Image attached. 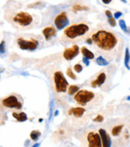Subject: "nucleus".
Wrapping results in <instances>:
<instances>
[{
  "label": "nucleus",
  "mask_w": 130,
  "mask_h": 147,
  "mask_svg": "<svg viewBox=\"0 0 130 147\" xmlns=\"http://www.w3.org/2000/svg\"><path fill=\"white\" fill-rule=\"evenodd\" d=\"M6 18L10 23L19 30H26L31 28L35 24L34 18L31 15L23 10L10 11L6 14Z\"/></svg>",
  "instance_id": "nucleus-3"
},
{
  "label": "nucleus",
  "mask_w": 130,
  "mask_h": 147,
  "mask_svg": "<svg viewBox=\"0 0 130 147\" xmlns=\"http://www.w3.org/2000/svg\"><path fill=\"white\" fill-rule=\"evenodd\" d=\"M110 72L109 69L103 70L101 72L97 73L90 82L91 86L93 88L108 86V85H109V81H110L111 75H112V74H110Z\"/></svg>",
  "instance_id": "nucleus-8"
},
{
  "label": "nucleus",
  "mask_w": 130,
  "mask_h": 147,
  "mask_svg": "<svg viewBox=\"0 0 130 147\" xmlns=\"http://www.w3.org/2000/svg\"><path fill=\"white\" fill-rule=\"evenodd\" d=\"M80 52V49L79 46L78 45H73V46L70 47V48H66L63 52V57L64 58L67 60V61H70L73 58H74L76 56H78Z\"/></svg>",
  "instance_id": "nucleus-12"
},
{
  "label": "nucleus",
  "mask_w": 130,
  "mask_h": 147,
  "mask_svg": "<svg viewBox=\"0 0 130 147\" xmlns=\"http://www.w3.org/2000/svg\"><path fill=\"white\" fill-rule=\"evenodd\" d=\"M97 64L100 66H106L108 64V62L106 61V59H105L102 56H100L99 58H97Z\"/></svg>",
  "instance_id": "nucleus-21"
},
{
  "label": "nucleus",
  "mask_w": 130,
  "mask_h": 147,
  "mask_svg": "<svg viewBox=\"0 0 130 147\" xmlns=\"http://www.w3.org/2000/svg\"><path fill=\"white\" fill-rule=\"evenodd\" d=\"M103 120H104V117L102 115H97V116L93 119V121L97 122H101Z\"/></svg>",
  "instance_id": "nucleus-24"
},
{
  "label": "nucleus",
  "mask_w": 130,
  "mask_h": 147,
  "mask_svg": "<svg viewBox=\"0 0 130 147\" xmlns=\"http://www.w3.org/2000/svg\"><path fill=\"white\" fill-rule=\"evenodd\" d=\"M128 50H127L126 51V60H125V64H126L127 67H128Z\"/></svg>",
  "instance_id": "nucleus-30"
},
{
  "label": "nucleus",
  "mask_w": 130,
  "mask_h": 147,
  "mask_svg": "<svg viewBox=\"0 0 130 147\" xmlns=\"http://www.w3.org/2000/svg\"><path fill=\"white\" fill-rule=\"evenodd\" d=\"M99 133H100L101 138L103 147H110L111 140H110V135L108 134V133L105 130H103V129H101L99 130Z\"/></svg>",
  "instance_id": "nucleus-13"
},
{
  "label": "nucleus",
  "mask_w": 130,
  "mask_h": 147,
  "mask_svg": "<svg viewBox=\"0 0 130 147\" xmlns=\"http://www.w3.org/2000/svg\"><path fill=\"white\" fill-rule=\"evenodd\" d=\"M42 34H43V35H44L46 40L49 41L53 36L56 35V30H55V29L53 28V27L49 26V27H46L44 30H42Z\"/></svg>",
  "instance_id": "nucleus-15"
},
{
  "label": "nucleus",
  "mask_w": 130,
  "mask_h": 147,
  "mask_svg": "<svg viewBox=\"0 0 130 147\" xmlns=\"http://www.w3.org/2000/svg\"><path fill=\"white\" fill-rule=\"evenodd\" d=\"M73 68H74V70L77 73H80L82 70V66L81 64H76Z\"/></svg>",
  "instance_id": "nucleus-23"
},
{
  "label": "nucleus",
  "mask_w": 130,
  "mask_h": 147,
  "mask_svg": "<svg viewBox=\"0 0 130 147\" xmlns=\"http://www.w3.org/2000/svg\"><path fill=\"white\" fill-rule=\"evenodd\" d=\"M122 1H123V2H125V0H122Z\"/></svg>",
  "instance_id": "nucleus-34"
},
{
  "label": "nucleus",
  "mask_w": 130,
  "mask_h": 147,
  "mask_svg": "<svg viewBox=\"0 0 130 147\" xmlns=\"http://www.w3.org/2000/svg\"><path fill=\"white\" fill-rule=\"evenodd\" d=\"M81 54L83 55V56L85 58H88V59H93L94 58L93 53H92V52L90 50H88L86 47H85V46L81 47Z\"/></svg>",
  "instance_id": "nucleus-16"
},
{
  "label": "nucleus",
  "mask_w": 130,
  "mask_h": 147,
  "mask_svg": "<svg viewBox=\"0 0 130 147\" xmlns=\"http://www.w3.org/2000/svg\"><path fill=\"white\" fill-rule=\"evenodd\" d=\"M84 138L87 147H103L101 135L95 130H89Z\"/></svg>",
  "instance_id": "nucleus-10"
},
{
  "label": "nucleus",
  "mask_w": 130,
  "mask_h": 147,
  "mask_svg": "<svg viewBox=\"0 0 130 147\" xmlns=\"http://www.w3.org/2000/svg\"><path fill=\"white\" fill-rule=\"evenodd\" d=\"M74 100L81 106L96 107L101 104L103 96L101 93H94L87 90H81L76 93Z\"/></svg>",
  "instance_id": "nucleus-4"
},
{
  "label": "nucleus",
  "mask_w": 130,
  "mask_h": 147,
  "mask_svg": "<svg viewBox=\"0 0 130 147\" xmlns=\"http://www.w3.org/2000/svg\"><path fill=\"white\" fill-rule=\"evenodd\" d=\"M105 15L109 18H112V14H111L110 11H109V10H106V11H105Z\"/></svg>",
  "instance_id": "nucleus-29"
},
{
  "label": "nucleus",
  "mask_w": 130,
  "mask_h": 147,
  "mask_svg": "<svg viewBox=\"0 0 130 147\" xmlns=\"http://www.w3.org/2000/svg\"><path fill=\"white\" fill-rule=\"evenodd\" d=\"M40 136H41V133L38 130H34L30 133V138L34 141H37Z\"/></svg>",
  "instance_id": "nucleus-19"
},
{
  "label": "nucleus",
  "mask_w": 130,
  "mask_h": 147,
  "mask_svg": "<svg viewBox=\"0 0 130 147\" xmlns=\"http://www.w3.org/2000/svg\"><path fill=\"white\" fill-rule=\"evenodd\" d=\"M90 26L85 23L73 24L67 27L63 32V39L68 43H77L85 37L90 31Z\"/></svg>",
  "instance_id": "nucleus-5"
},
{
  "label": "nucleus",
  "mask_w": 130,
  "mask_h": 147,
  "mask_svg": "<svg viewBox=\"0 0 130 147\" xmlns=\"http://www.w3.org/2000/svg\"><path fill=\"white\" fill-rule=\"evenodd\" d=\"M94 49L108 62H119L123 55L124 41L113 31L99 29L91 36Z\"/></svg>",
  "instance_id": "nucleus-1"
},
{
  "label": "nucleus",
  "mask_w": 130,
  "mask_h": 147,
  "mask_svg": "<svg viewBox=\"0 0 130 147\" xmlns=\"http://www.w3.org/2000/svg\"><path fill=\"white\" fill-rule=\"evenodd\" d=\"M4 52H5V43L3 41L1 44H0V54H3Z\"/></svg>",
  "instance_id": "nucleus-25"
},
{
  "label": "nucleus",
  "mask_w": 130,
  "mask_h": 147,
  "mask_svg": "<svg viewBox=\"0 0 130 147\" xmlns=\"http://www.w3.org/2000/svg\"><path fill=\"white\" fill-rule=\"evenodd\" d=\"M12 115H13V117H14L15 118H16L18 122H25V121L27 120L26 114L25 113H23V112H21V113H19L14 112V113H12Z\"/></svg>",
  "instance_id": "nucleus-17"
},
{
  "label": "nucleus",
  "mask_w": 130,
  "mask_h": 147,
  "mask_svg": "<svg viewBox=\"0 0 130 147\" xmlns=\"http://www.w3.org/2000/svg\"><path fill=\"white\" fill-rule=\"evenodd\" d=\"M53 82L54 91L58 94H63L67 91L69 83L61 70H58L54 71L53 75Z\"/></svg>",
  "instance_id": "nucleus-7"
},
{
  "label": "nucleus",
  "mask_w": 130,
  "mask_h": 147,
  "mask_svg": "<svg viewBox=\"0 0 130 147\" xmlns=\"http://www.w3.org/2000/svg\"><path fill=\"white\" fill-rule=\"evenodd\" d=\"M120 26H121V27L124 30H126V25H125V23L124 22L123 20H121V21H120Z\"/></svg>",
  "instance_id": "nucleus-27"
},
{
  "label": "nucleus",
  "mask_w": 130,
  "mask_h": 147,
  "mask_svg": "<svg viewBox=\"0 0 130 147\" xmlns=\"http://www.w3.org/2000/svg\"><path fill=\"white\" fill-rule=\"evenodd\" d=\"M109 23L112 26H116V22H115V19L113 18H109Z\"/></svg>",
  "instance_id": "nucleus-26"
},
{
  "label": "nucleus",
  "mask_w": 130,
  "mask_h": 147,
  "mask_svg": "<svg viewBox=\"0 0 130 147\" xmlns=\"http://www.w3.org/2000/svg\"><path fill=\"white\" fill-rule=\"evenodd\" d=\"M16 43L20 49L27 50H35L43 44V39L40 36L33 35H26L17 38Z\"/></svg>",
  "instance_id": "nucleus-6"
},
{
  "label": "nucleus",
  "mask_w": 130,
  "mask_h": 147,
  "mask_svg": "<svg viewBox=\"0 0 130 147\" xmlns=\"http://www.w3.org/2000/svg\"><path fill=\"white\" fill-rule=\"evenodd\" d=\"M54 24L58 30H61L69 24V19L66 12H61L54 19Z\"/></svg>",
  "instance_id": "nucleus-11"
},
{
  "label": "nucleus",
  "mask_w": 130,
  "mask_h": 147,
  "mask_svg": "<svg viewBox=\"0 0 130 147\" xmlns=\"http://www.w3.org/2000/svg\"><path fill=\"white\" fill-rule=\"evenodd\" d=\"M79 86H69V88H68V93L70 94V95H73V94L75 93L76 94V93H77L78 90H79Z\"/></svg>",
  "instance_id": "nucleus-18"
},
{
  "label": "nucleus",
  "mask_w": 130,
  "mask_h": 147,
  "mask_svg": "<svg viewBox=\"0 0 130 147\" xmlns=\"http://www.w3.org/2000/svg\"><path fill=\"white\" fill-rule=\"evenodd\" d=\"M2 103L3 106L6 108L18 110L23 107V98L18 94H10L3 99Z\"/></svg>",
  "instance_id": "nucleus-9"
},
{
  "label": "nucleus",
  "mask_w": 130,
  "mask_h": 147,
  "mask_svg": "<svg viewBox=\"0 0 130 147\" xmlns=\"http://www.w3.org/2000/svg\"><path fill=\"white\" fill-rule=\"evenodd\" d=\"M38 146H39V144L38 143V144H36V145H34L33 147H38Z\"/></svg>",
  "instance_id": "nucleus-33"
},
{
  "label": "nucleus",
  "mask_w": 130,
  "mask_h": 147,
  "mask_svg": "<svg viewBox=\"0 0 130 147\" xmlns=\"http://www.w3.org/2000/svg\"><path fill=\"white\" fill-rule=\"evenodd\" d=\"M73 10H75V11H78V10H88V7L85 6H81L78 3H77V4L73 5Z\"/></svg>",
  "instance_id": "nucleus-20"
},
{
  "label": "nucleus",
  "mask_w": 130,
  "mask_h": 147,
  "mask_svg": "<svg viewBox=\"0 0 130 147\" xmlns=\"http://www.w3.org/2000/svg\"><path fill=\"white\" fill-rule=\"evenodd\" d=\"M110 135L117 146H125L130 142V117L114 120L110 125Z\"/></svg>",
  "instance_id": "nucleus-2"
},
{
  "label": "nucleus",
  "mask_w": 130,
  "mask_h": 147,
  "mask_svg": "<svg viewBox=\"0 0 130 147\" xmlns=\"http://www.w3.org/2000/svg\"><path fill=\"white\" fill-rule=\"evenodd\" d=\"M112 0H102V2L105 4H109L110 3H111Z\"/></svg>",
  "instance_id": "nucleus-32"
},
{
  "label": "nucleus",
  "mask_w": 130,
  "mask_h": 147,
  "mask_svg": "<svg viewBox=\"0 0 130 147\" xmlns=\"http://www.w3.org/2000/svg\"><path fill=\"white\" fill-rule=\"evenodd\" d=\"M66 75H68V77H70V78L75 80V79H77V77H76V75L73 74V72L72 71V69L70 67H69L67 70H66Z\"/></svg>",
  "instance_id": "nucleus-22"
},
{
  "label": "nucleus",
  "mask_w": 130,
  "mask_h": 147,
  "mask_svg": "<svg viewBox=\"0 0 130 147\" xmlns=\"http://www.w3.org/2000/svg\"><path fill=\"white\" fill-rule=\"evenodd\" d=\"M83 62H85V64L86 65V66H88L89 65V59L88 58H83Z\"/></svg>",
  "instance_id": "nucleus-28"
},
{
  "label": "nucleus",
  "mask_w": 130,
  "mask_h": 147,
  "mask_svg": "<svg viewBox=\"0 0 130 147\" xmlns=\"http://www.w3.org/2000/svg\"><path fill=\"white\" fill-rule=\"evenodd\" d=\"M85 109H84L83 107H73L71 108L69 110V114L70 115H73L74 118H80L83 116V114L85 112Z\"/></svg>",
  "instance_id": "nucleus-14"
},
{
  "label": "nucleus",
  "mask_w": 130,
  "mask_h": 147,
  "mask_svg": "<svg viewBox=\"0 0 130 147\" xmlns=\"http://www.w3.org/2000/svg\"><path fill=\"white\" fill-rule=\"evenodd\" d=\"M121 15V12H117V13H115V15H114V16H115L116 18H119Z\"/></svg>",
  "instance_id": "nucleus-31"
}]
</instances>
